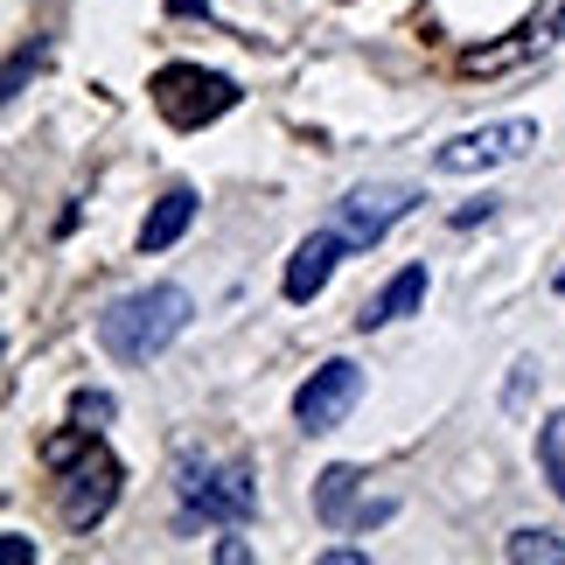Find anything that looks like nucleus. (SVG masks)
Segmentation results:
<instances>
[{
	"instance_id": "obj_3",
	"label": "nucleus",
	"mask_w": 565,
	"mask_h": 565,
	"mask_svg": "<svg viewBox=\"0 0 565 565\" xmlns=\"http://www.w3.org/2000/svg\"><path fill=\"white\" fill-rule=\"evenodd\" d=\"M147 92H154V113L175 126V134H203V126H216L237 98H245L224 71H203V63H168Z\"/></svg>"
},
{
	"instance_id": "obj_19",
	"label": "nucleus",
	"mask_w": 565,
	"mask_h": 565,
	"mask_svg": "<svg viewBox=\"0 0 565 565\" xmlns=\"http://www.w3.org/2000/svg\"><path fill=\"white\" fill-rule=\"evenodd\" d=\"M552 287H558V294H565V266H558V273H552Z\"/></svg>"
},
{
	"instance_id": "obj_4",
	"label": "nucleus",
	"mask_w": 565,
	"mask_h": 565,
	"mask_svg": "<svg viewBox=\"0 0 565 565\" xmlns=\"http://www.w3.org/2000/svg\"><path fill=\"white\" fill-rule=\"evenodd\" d=\"M531 147H537V119H495V126H475V134L447 140L440 154H433V168H440V175H482V168L524 161Z\"/></svg>"
},
{
	"instance_id": "obj_17",
	"label": "nucleus",
	"mask_w": 565,
	"mask_h": 565,
	"mask_svg": "<svg viewBox=\"0 0 565 565\" xmlns=\"http://www.w3.org/2000/svg\"><path fill=\"white\" fill-rule=\"evenodd\" d=\"M0 558H8V565H29V558H35V545H29L21 531H8V537H0Z\"/></svg>"
},
{
	"instance_id": "obj_12",
	"label": "nucleus",
	"mask_w": 565,
	"mask_h": 565,
	"mask_svg": "<svg viewBox=\"0 0 565 565\" xmlns=\"http://www.w3.org/2000/svg\"><path fill=\"white\" fill-rule=\"evenodd\" d=\"M189 216H195V189H168L161 203L147 210V224H140V252H168L189 231Z\"/></svg>"
},
{
	"instance_id": "obj_7",
	"label": "nucleus",
	"mask_w": 565,
	"mask_h": 565,
	"mask_svg": "<svg viewBox=\"0 0 565 565\" xmlns=\"http://www.w3.org/2000/svg\"><path fill=\"white\" fill-rule=\"evenodd\" d=\"M412 210V189H391V182H377V189H356V195H342L335 203V231H342V245L350 252H371L377 237L398 224V216Z\"/></svg>"
},
{
	"instance_id": "obj_8",
	"label": "nucleus",
	"mask_w": 565,
	"mask_h": 565,
	"mask_svg": "<svg viewBox=\"0 0 565 565\" xmlns=\"http://www.w3.org/2000/svg\"><path fill=\"white\" fill-rule=\"evenodd\" d=\"M565 35V0H545V8H537L524 29H516L510 42H495V50H468L461 56V71L468 77H495V71H516V63L524 56H537V50H552V42Z\"/></svg>"
},
{
	"instance_id": "obj_9",
	"label": "nucleus",
	"mask_w": 565,
	"mask_h": 565,
	"mask_svg": "<svg viewBox=\"0 0 565 565\" xmlns=\"http://www.w3.org/2000/svg\"><path fill=\"white\" fill-rule=\"evenodd\" d=\"M342 252H350V245H342L335 224L315 231V237H300V252L287 258V300H315V294L335 279V258H342Z\"/></svg>"
},
{
	"instance_id": "obj_18",
	"label": "nucleus",
	"mask_w": 565,
	"mask_h": 565,
	"mask_svg": "<svg viewBox=\"0 0 565 565\" xmlns=\"http://www.w3.org/2000/svg\"><path fill=\"white\" fill-rule=\"evenodd\" d=\"M175 14H210V0H168Z\"/></svg>"
},
{
	"instance_id": "obj_5",
	"label": "nucleus",
	"mask_w": 565,
	"mask_h": 565,
	"mask_svg": "<svg viewBox=\"0 0 565 565\" xmlns=\"http://www.w3.org/2000/svg\"><path fill=\"white\" fill-rule=\"evenodd\" d=\"M182 510L189 516H210V524H245V516L258 510V489L245 468H210V461H182Z\"/></svg>"
},
{
	"instance_id": "obj_14",
	"label": "nucleus",
	"mask_w": 565,
	"mask_h": 565,
	"mask_svg": "<svg viewBox=\"0 0 565 565\" xmlns=\"http://www.w3.org/2000/svg\"><path fill=\"white\" fill-rule=\"evenodd\" d=\"M537 468H545V482L558 489V503H565V412H552V419L537 426Z\"/></svg>"
},
{
	"instance_id": "obj_6",
	"label": "nucleus",
	"mask_w": 565,
	"mask_h": 565,
	"mask_svg": "<svg viewBox=\"0 0 565 565\" xmlns=\"http://www.w3.org/2000/svg\"><path fill=\"white\" fill-rule=\"evenodd\" d=\"M356 398H363V371L335 356V363H321V371L294 391V419H300V433H335L356 412Z\"/></svg>"
},
{
	"instance_id": "obj_2",
	"label": "nucleus",
	"mask_w": 565,
	"mask_h": 565,
	"mask_svg": "<svg viewBox=\"0 0 565 565\" xmlns=\"http://www.w3.org/2000/svg\"><path fill=\"white\" fill-rule=\"evenodd\" d=\"M56 475V516L71 531H98L105 516H113V503H119V461H113V447L98 440H84L63 468H50Z\"/></svg>"
},
{
	"instance_id": "obj_15",
	"label": "nucleus",
	"mask_w": 565,
	"mask_h": 565,
	"mask_svg": "<svg viewBox=\"0 0 565 565\" xmlns=\"http://www.w3.org/2000/svg\"><path fill=\"white\" fill-rule=\"evenodd\" d=\"M113 391H77V398H71V419L77 426H92V433H105V426H113Z\"/></svg>"
},
{
	"instance_id": "obj_11",
	"label": "nucleus",
	"mask_w": 565,
	"mask_h": 565,
	"mask_svg": "<svg viewBox=\"0 0 565 565\" xmlns=\"http://www.w3.org/2000/svg\"><path fill=\"white\" fill-rule=\"evenodd\" d=\"M356 489H363V475L350 461H335V468H321V482H315V516L329 531L342 524H363V510H356Z\"/></svg>"
},
{
	"instance_id": "obj_13",
	"label": "nucleus",
	"mask_w": 565,
	"mask_h": 565,
	"mask_svg": "<svg viewBox=\"0 0 565 565\" xmlns=\"http://www.w3.org/2000/svg\"><path fill=\"white\" fill-rule=\"evenodd\" d=\"M503 558H516V565H565V537L558 531H510Z\"/></svg>"
},
{
	"instance_id": "obj_10",
	"label": "nucleus",
	"mask_w": 565,
	"mask_h": 565,
	"mask_svg": "<svg viewBox=\"0 0 565 565\" xmlns=\"http://www.w3.org/2000/svg\"><path fill=\"white\" fill-rule=\"evenodd\" d=\"M419 300H426V266H405V273H391L384 287L356 308V329L371 335V329H384V321H405L412 308H419Z\"/></svg>"
},
{
	"instance_id": "obj_1",
	"label": "nucleus",
	"mask_w": 565,
	"mask_h": 565,
	"mask_svg": "<svg viewBox=\"0 0 565 565\" xmlns=\"http://www.w3.org/2000/svg\"><path fill=\"white\" fill-rule=\"evenodd\" d=\"M189 329V294L182 287H147V294H126L98 315V342L105 356L126 363V371H147V363L168 356V342Z\"/></svg>"
},
{
	"instance_id": "obj_16",
	"label": "nucleus",
	"mask_w": 565,
	"mask_h": 565,
	"mask_svg": "<svg viewBox=\"0 0 565 565\" xmlns=\"http://www.w3.org/2000/svg\"><path fill=\"white\" fill-rule=\"evenodd\" d=\"M35 63H42V42H35V50H21V56L8 63V98H21V84H29V71H35Z\"/></svg>"
}]
</instances>
